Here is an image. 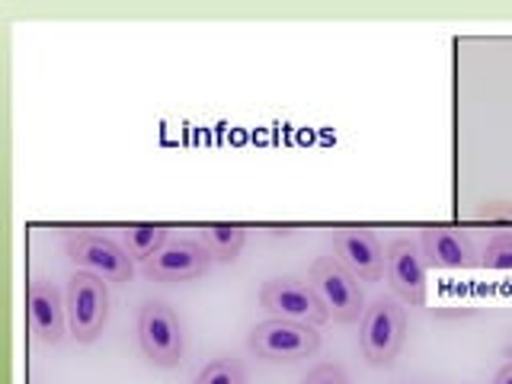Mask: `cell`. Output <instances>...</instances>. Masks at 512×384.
<instances>
[{
  "label": "cell",
  "instance_id": "obj_7",
  "mask_svg": "<svg viewBox=\"0 0 512 384\" xmlns=\"http://www.w3.org/2000/svg\"><path fill=\"white\" fill-rule=\"evenodd\" d=\"M260 304L269 311V317H282V320H301V324H314V327L330 320L311 282L298 276H276L263 282Z\"/></svg>",
  "mask_w": 512,
  "mask_h": 384
},
{
  "label": "cell",
  "instance_id": "obj_1",
  "mask_svg": "<svg viewBox=\"0 0 512 384\" xmlns=\"http://www.w3.org/2000/svg\"><path fill=\"white\" fill-rule=\"evenodd\" d=\"M308 282L317 292L320 304L336 324H356L365 314V292L359 279L336 260V256H320L308 269Z\"/></svg>",
  "mask_w": 512,
  "mask_h": 384
},
{
  "label": "cell",
  "instance_id": "obj_6",
  "mask_svg": "<svg viewBox=\"0 0 512 384\" xmlns=\"http://www.w3.org/2000/svg\"><path fill=\"white\" fill-rule=\"evenodd\" d=\"M64 250H68V260L77 269L93 272V276L106 279L109 285H125L135 276V260L128 256V250L119 244V240H112L106 234L77 231L68 237Z\"/></svg>",
  "mask_w": 512,
  "mask_h": 384
},
{
  "label": "cell",
  "instance_id": "obj_5",
  "mask_svg": "<svg viewBox=\"0 0 512 384\" xmlns=\"http://www.w3.org/2000/svg\"><path fill=\"white\" fill-rule=\"evenodd\" d=\"M138 346L157 368H173L186 356L183 320L167 301H144L138 311Z\"/></svg>",
  "mask_w": 512,
  "mask_h": 384
},
{
  "label": "cell",
  "instance_id": "obj_3",
  "mask_svg": "<svg viewBox=\"0 0 512 384\" xmlns=\"http://www.w3.org/2000/svg\"><path fill=\"white\" fill-rule=\"evenodd\" d=\"M407 340V314L394 295H381L359 320V346L372 365H391Z\"/></svg>",
  "mask_w": 512,
  "mask_h": 384
},
{
  "label": "cell",
  "instance_id": "obj_10",
  "mask_svg": "<svg viewBox=\"0 0 512 384\" xmlns=\"http://www.w3.org/2000/svg\"><path fill=\"white\" fill-rule=\"evenodd\" d=\"M26 311H29V330L39 343L45 346H58L64 336L71 333L68 327V304L55 282H48L36 276L29 282L26 292Z\"/></svg>",
  "mask_w": 512,
  "mask_h": 384
},
{
  "label": "cell",
  "instance_id": "obj_8",
  "mask_svg": "<svg viewBox=\"0 0 512 384\" xmlns=\"http://www.w3.org/2000/svg\"><path fill=\"white\" fill-rule=\"evenodd\" d=\"M384 279L400 301L413 308L426 304V260L416 240L397 237L384 247Z\"/></svg>",
  "mask_w": 512,
  "mask_h": 384
},
{
  "label": "cell",
  "instance_id": "obj_18",
  "mask_svg": "<svg viewBox=\"0 0 512 384\" xmlns=\"http://www.w3.org/2000/svg\"><path fill=\"white\" fill-rule=\"evenodd\" d=\"M493 384H512V359L500 368V372H496Z\"/></svg>",
  "mask_w": 512,
  "mask_h": 384
},
{
  "label": "cell",
  "instance_id": "obj_16",
  "mask_svg": "<svg viewBox=\"0 0 512 384\" xmlns=\"http://www.w3.org/2000/svg\"><path fill=\"white\" fill-rule=\"evenodd\" d=\"M480 266L484 269H512V231H500L487 240L484 253H480Z\"/></svg>",
  "mask_w": 512,
  "mask_h": 384
},
{
  "label": "cell",
  "instance_id": "obj_12",
  "mask_svg": "<svg viewBox=\"0 0 512 384\" xmlns=\"http://www.w3.org/2000/svg\"><path fill=\"white\" fill-rule=\"evenodd\" d=\"M420 250L426 266L432 269H468L480 263L471 237L455 228H426L420 237Z\"/></svg>",
  "mask_w": 512,
  "mask_h": 384
},
{
  "label": "cell",
  "instance_id": "obj_15",
  "mask_svg": "<svg viewBox=\"0 0 512 384\" xmlns=\"http://www.w3.org/2000/svg\"><path fill=\"white\" fill-rule=\"evenodd\" d=\"M192 384H247V368L234 356H218L202 368Z\"/></svg>",
  "mask_w": 512,
  "mask_h": 384
},
{
  "label": "cell",
  "instance_id": "obj_19",
  "mask_svg": "<svg viewBox=\"0 0 512 384\" xmlns=\"http://www.w3.org/2000/svg\"><path fill=\"white\" fill-rule=\"evenodd\" d=\"M509 356H512V346H509Z\"/></svg>",
  "mask_w": 512,
  "mask_h": 384
},
{
  "label": "cell",
  "instance_id": "obj_17",
  "mask_svg": "<svg viewBox=\"0 0 512 384\" xmlns=\"http://www.w3.org/2000/svg\"><path fill=\"white\" fill-rule=\"evenodd\" d=\"M304 384H349V378H346V372L340 365H333V362H320V365H314L311 372H308V378H304Z\"/></svg>",
  "mask_w": 512,
  "mask_h": 384
},
{
  "label": "cell",
  "instance_id": "obj_11",
  "mask_svg": "<svg viewBox=\"0 0 512 384\" xmlns=\"http://www.w3.org/2000/svg\"><path fill=\"white\" fill-rule=\"evenodd\" d=\"M333 253L359 282H378L384 276V247L375 231L343 228L333 234Z\"/></svg>",
  "mask_w": 512,
  "mask_h": 384
},
{
  "label": "cell",
  "instance_id": "obj_9",
  "mask_svg": "<svg viewBox=\"0 0 512 384\" xmlns=\"http://www.w3.org/2000/svg\"><path fill=\"white\" fill-rule=\"evenodd\" d=\"M212 266V256L199 244V240L189 237H170V244L151 256L148 263H141V276L151 282H192L208 272Z\"/></svg>",
  "mask_w": 512,
  "mask_h": 384
},
{
  "label": "cell",
  "instance_id": "obj_13",
  "mask_svg": "<svg viewBox=\"0 0 512 384\" xmlns=\"http://www.w3.org/2000/svg\"><path fill=\"white\" fill-rule=\"evenodd\" d=\"M167 244H170V231L164 224H128L122 231V247L138 263H148L151 256H157Z\"/></svg>",
  "mask_w": 512,
  "mask_h": 384
},
{
  "label": "cell",
  "instance_id": "obj_14",
  "mask_svg": "<svg viewBox=\"0 0 512 384\" xmlns=\"http://www.w3.org/2000/svg\"><path fill=\"white\" fill-rule=\"evenodd\" d=\"M247 244V231L240 224H208L202 231V247L218 263H234Z\"/></svg>",
  "mask_w": 512,
  "mask_h": 384
},
{
  "label": "cell",
  "instance_id": "obj_2",
  "mask_svg": "<svg viewBox=\"0 0 512 384\" xmlns=\"http://www.w3.org/2000/svg\"><path fill=\"white\" fill-rule=\"evenodd\" d=\"M247 349L263 362H301L320 349V333L314 324H301V320L266 317L250 330Z\"/></svg>",
  "mask_w": 512,
  "mask_h": 384
},
{
  "label": "cell",
  "instance_id": "obj_4",
  "mask_svg": "<svg viewBox=\"0 0 512 384\" xmlns=\"http://www.w3.org/2000/svg\"><path fill=\"white\" fill-rule=\"evenodd\" d=\"M68 327L77 343H96L109 320V282L93 272L77 269L64 288Z\"/></svg>",
  "mask_w": 512,
  "mask_h": 384
}]
</instances>
